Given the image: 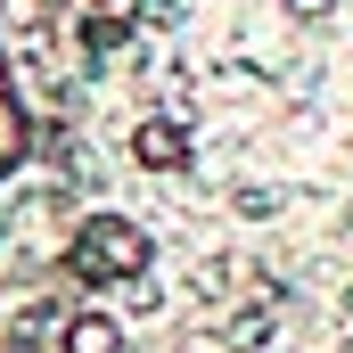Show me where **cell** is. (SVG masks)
<instances>
[{
	"mask_svg": "<svg viewBox=\"0 0 353 353\" xmlns=\"http://www.w3.org/2000/svg\"><path fill=\"white\" fill-rule=\"evenodd\" d=\"M148 263H157V247H148V230L123 222V214H90L83 230H74V247H66V271H74L83 288H132Z\"/></svg>",
	"mask_w": 353,
	"mask_h": 353,
	"instance_id": "obj_1",
	"label": "cell"
},
{
	"mask_svg": "<svg viewBox=\"0 0 353 353\" xmlns=\"http://www.w3.org/2000/svg\"><path fill=\"white\" fill-rule=\"evenodd\" d=\"M58 353H123V321H115V312H99V304H83V312H66Z\"/></svg>",
	"mask_w": 353,
	"mask_h": 353,
	"instance_id": "obj_2",
	"label": "cell"
},
{
	"mask_svg": "<svg viewBox=\"0 0 353 353\" xmlns=\"http://www.w3.org/2000/svg\"><path fill=\"white\" fill-rule=\"evenodd\" d=\"M17 165H25V107H17L8 66H0V173H17Z\"/></svg>",
	"mask_w": 353,
	"mask_h": 353,
	"instance_id": "obj_3",
	"label": "cell"
}]
</instances>
